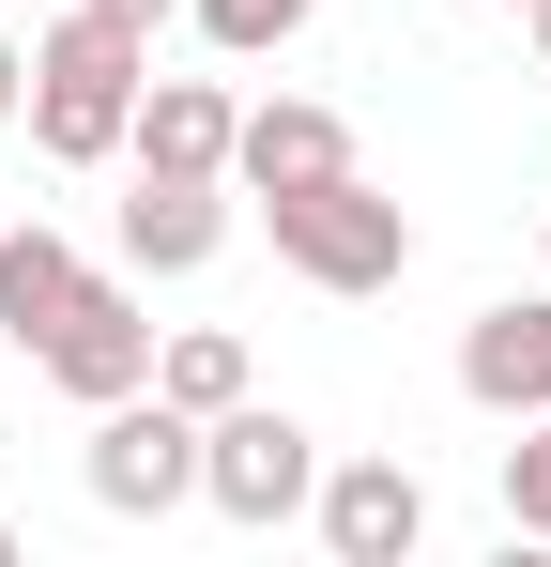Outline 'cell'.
Wrapping results in <instances>:
<instances>
[{
	"label": "cell",
	"mask_w": 551,
	"mask_h": 567,
	"mask_svg": "<svg viewBox=\"0 0 551 567\" xmlns=\"http://www.w3.org/2000/svg\"><path fill=\"white\" fill-rule=\"evenodd\" d=\"M138 78H154V31H123V16H62L46 47H31V138L92 169V154H123V123H138Z\"/></svg>",
	"instance_id": "1"
},
{
	"label": "cell",
	"mask_w": 551,
	"mask_h": 567,
	"mask_svg": "<svg viewBox=\"0 0 551 567\" xmlns=\"http://www.w3.org/2000/svg\"><path fill=\"white\" fill-rule=\"evenodd\" d=\"M261 230H276V261H291L306 291H383L398 261H414V215L367 185V169H322V185L261 199Z\"/></svg>",
	"instance_id": "2"
},
{
	"label": "cell",
	"mask_w": 551,
	"mask_h": 567,
	"mask_svg": "<svg viewBox=\"0 0 551 567\" xmlns=\"http://www.w3.org/2000/svg\"><path fill=\"white\" fill-rule=\"evenodd\" d=\"M92 506H107V522H169V506H199V414H184L169 383L92 399Z\"/></svg>",
	"instance_id": "3"
},
{
	"label": "cell",
	"mask_w": 551,
	"mask_h": 567,
	"mask_svg": "<svg viewBox=\"0 0 551 567\" xmlns=\"http://www.w3.org/2000/svg\"><path fill=\"white\" fill-rule=\"evenodd\" d=\"M199 506L215 522H291V506H322V445L276 399H230V414H199Z\"/></svg>",
	"instance_id": "4"
},
{
	"label": "cell",
	"mask_w": 551,
	"mask_h": 567,
	"mask_svg": "<svg viewBox=\"0 0 551 567\" xmlns=\"http://www.w3.org/2000/svg\"><path fill=\"white\" fill-rule=\"evenodd\" d=\"M459 399L475 414H551V291H506V307H475L459 322Z\"/></svg>",
	"instance_id": "5"
},
{
	"label": "cell",
	"mask_w": 551,
	"mask_h": 567,
	"mask_svg": "<svg viewBox=\"0 0 551 567\" xmlns=\"http://www.w3.org/2000/svg\"><path fill=\"white\" fill-rule=\"evenodd\" d=\"M31 369L62 383V399H138V383H154V322H138V291H123V277H92Z\"/></svg>",
	"instance_id": "6"
},
{
	"label": "cell",
	"mask_w": 551,
	"mask_h": 567,
	"mask_svg": "<svg viewBox=\"0 0 551 567\" xmlns=\"http://www.w3.org/2000/svg\"><path fill=\"white\" fill-rule=\"evenodd\" d=\"M230 246V185L215 169H138V199H123V261L138 277H199Z\"/></svg>",
	"instance_id": "7"
},
{
	"label": "cell",
	"mask_w": 551,
	"mask_h": 567,
	"mask_svg": "<svg viewBox=\"0 0 551 567\" xmlns=\"http://www.w3.org/2000/svg\"><path fill=\"white\" fill-rule=\"evenodd\" d=\"M414 537H429V491H414L398 461H337L322 475V553L337 567H398Z\"/></svg>",
	"instance_id": "8"
},
{
	"label": "cell",
	"mask_w": 551,
	"mask_h": 567,
	"mask_svg": "<svg viewBox=\"0 0 551 567\" xmlns=\"http://www.w3.org/2000/svg\"><path fill=\"white\" fill-rule=\"evenodd\" d=\"M230 138H246V107L215 93V78H138V123H123L138 169H215L230 185Z\"/></svg>",
	"instance_id": "9"
},
{
	"label": "cell",
	"mask_w": 551,
	"mask_h": 567,
	"mask_svg": "<svg viewBox=\"0 0 551 567\" xmlns=\"http://www.w3.org/2000/svg\"><path fill=\"white\" fill-rule=\"evenodd\" d=\"M322 169H353V123L337 107H246V138H230V185L246 199H291V185H322Z\"/></svg>",
	"instance_id": "10"
},
{
	"label": "cell",
	"mask_w": 551,
	"mask_h": 567,
	"mask_svg": "<svg viewBox=\"0 0 551 567\" xmlns=\"http://www.w3.org/2000/svg\"><path fill=\"white\" fill-rule=\"evenodd\" d=\"M77 291H92V261L46 230V215H31V230H0V338H15V353H46Z\"/></svg>",
	"instance_id": "11"
},
{
	"label": "cell",
	"mask_w": 551,
	"mask_h": 567,
	"mask_svg": "<svg viewBox=\"0 0 551 567\" xmlns=\"http://www.w3.org/2000/svg\"><path fill=\"white\" fill-rule=\"evenodd\" d=\"M154 383H169L184 414H230L246 399V338L230 322H184V338H154Z\"/></svg>",
	"instance_id": "12"
},
{
	"label": "cell",
	"mask_w": 551,
	"mask_h": 567,
	"mask_svg": "<svg viewBox=\"0 0 551 567\" xmlns=\"http://www.w3.org/2000/svg\"><path fill=\"white\" fill-rule=\"evenodd\" d=\"M184 16H199V31H215L230 62H261V47H291V31H306L322 0H184Z\"/></svg>",
	"instance_id": "13"
},
{
	"label": "cell",
	"mask_w": 551,
	"mask_h": 567,
	"mask_svg": "<svg viewBox=\"0 0 551 567\" xmlns=\"http://www.w3.org/2000/svg\"><path fill=\"white\" fill-rule=\"evenodd\" d=\"M506 522L551 537V414H521V445H506Z\"/></svg>",
	"instance_id": "14"
},
{
	"label": "cell",
	"mask_w": 551,
	"mask_h": 567,
	"mask_svg": "<svg viewBox=\"0 0 551 567\" xmlns=\"http://www.w3.org/2000/svg\"><path fill=\"white\" fill-rule=\"evenodd\" d=\"M15 107H31V62H15V47H0V123H15Z\"/></svg>",
	"instance_id": "15"
},
{
	"label": "cell",
	"mask_w": 551,
	"mask_h": 567,
	"mask_svg": "<svg viewBox=\"0 0 551 567\" xmlns=\"http://www.w3.org/2000/svg\"><path fill=\"white\" fill-rule=\"evenodd\" d=\"M92 16H123V31H154V16H169V0H92Z\"/></svg>",
	"instance_id": "16"
},
{
	"label": "cell",
	"mask_w": 551,
	"mask_h": 567,
	"mask_svg": "<svg viewBox=\"0 0 551 567\" xmlns=\"http://www.w3.org/2000/svg\"><path fill=\"white\" fill-rule=\"evenodd\" d=\"M521 16H537V62H551V0H521Z\"/></svg>",
	"instance_id": "17"
}]
</instances>
